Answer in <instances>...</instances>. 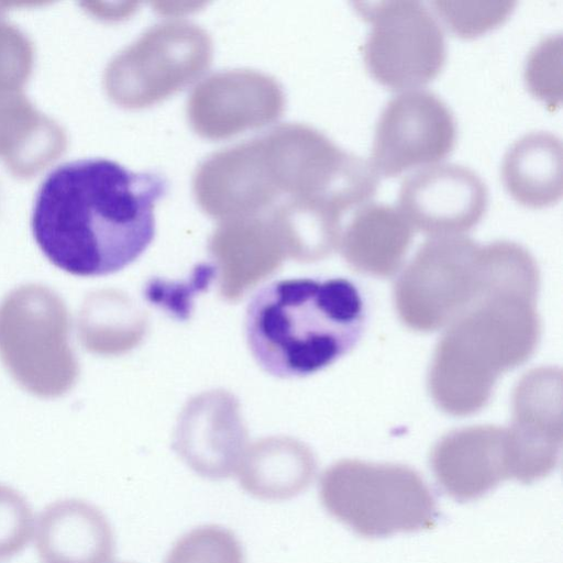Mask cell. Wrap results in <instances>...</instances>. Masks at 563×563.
Masks as SVG:
<instances>
[{"mask_svg": "<svg viewBox=\"0 0 563 563\" xmlns=\"http://www.w3.org/2000/svg\"><path fill=\"white\" fill-rule=\"evenodd\" d=\"M364 323V300L349 279L288 278L266 284L253 295L245 335L266 373L303 377L350 352Z\"/></svg>", "mask_w": 563, "mask_h": 563, "instance_id": "3957f363", "label": "cell"}, {"mask_svg": "<svg viewBox=\"0 0 563 563\" xmlns=\"http://www.w3.org/2000/svg\"><path fill=\"white\" fill-rule=\"evenodd\" d=\"M539 277L534 258L522 249L488 254L479 296L446 325L434 350L428 387L442 411H479L500 375L533 354L541 333Z\"/></svg>", "mask_w": 563, "mask_h": 563, "instance_id": "7a4b0ae2", "label": "cell"}, {"mask_svg": "<svg viewBox=\"0 0 563 563\" xmlns=\"http://www.w3.org/2000/svg\"><path fill=\"white\" fill-rule=\"evenodd\" d=\"M319 494L329 514L365 537L426 529L435 520L430 490L405 465L340 461L323 473Z\"/></svg>", "mask_w": 563, "mask_h": 563, "instance_id": "277c9868", "label": "cell"}, {"mask_svg": "<svg viewBox=\"0 0 563 563\" xmlns=\"http://www.w3.org/2000/svg\"><path fill=\"white\" fill-rule=\"evenodd\" d=\"M371 23L363 57L372 76L393 89L413 88L442 69L444 32L429 7L418 0L357 3Z\"/></svg>", "mask_w": 563, "mask_h": 563, "instance_id": "52a82bcc", "label": "cell"}, {"mask_svg": "<svg viewBox=\"0 0 563 563\" xmlns=\"http://www.w3.org/2000/svg\"><path fill=\"white\" fill-rule=\"evenodd\" d=\"M35 543L44 563H110L115 547L103 512L76 498L44 508L37 518Z\"/></svg>", "mask_w": 563, "mask_h": 563, "instance_id": "7c38bea8", "label": "cell"}, {"mask_svg": "<svg viewBox=\"0 0 563 563\" xmlns=\"http://www.w3.org/2000/svg\"><path fill=\"white\" fill-rule=\"evenodd\" d=\"M510 477L523 482L544 476L556 464L562 443V375L554 367L526 373L512 395L506 428Z\"/></svg>", "mask_w": 563, "mask_h": 563, "instance_id": "9c48e42d", "label": "cell"}, {"mask_svg": "<svg viewBox=\"0 0 563 563\" xmlns=\"http://www.w3.org/2000/svg\"><path fill=\"white\" fill-rule=\"evenodd\" d=\"M415 229L399 207L365 202L355 210L342 235V254L357 272L390 277L401 267Z\"/></svg>", "mask_w": 563, "mask_h": 563, "instance_id": "4fadbf2b", "label": "cell"}, {"mask_svg": "<svg viewBox=\"0 0 563 563\" xmlns=\"http://www.w3.org/2000/svg\"><path fill=\"white\" fill-rule=\"evenodd\" d=\"M33 528L34 516L26 499L14 488L0 484V561L21 553Z\"/></svg>", "mask_w": 563, "mask_h": 563, "instance_id": "d6986e66", "label": "cell"}, {"mask_svg": "<svg viewBox=\"0 0 563 563\" xmlns=\"http://www.w3.org/2000/svg\"><path fill=\"white\" fill-rule=\"evenodd\" d=\"M69 318L53 290L25 285L0 305V358L25 390L41 397L66 393L78 376L69 345Z\"/></svg>", "mask_w": 563, "mask_h": 563, "instance_id": "5b68a950", "label": "cell"}, {"mask_svg": "<svg viewBox=\"0 0 563 563\" xmlns=\"http://www.w3.org/2000/svg\"><path fill=\"white\" fill-rule=\"evenodd\" d=\"M562 36H544L529 52L525 65V79L529 90L551 106L561 101Z\"/></svg>", "mask_w": 563, "mask_h": 563, "instance_id": "ac0fdd59", "label": "cell"}, {"mask_svg": "<svg viewBox=\"0 0 563 563\" xmlns=\"http://www.w3.org/2000/svg\"><path fill=\"white\" fill-rule=\"evenodd\" d=\"M456 123L448 104L428 89H409L393 96L377 120L372 165L376 173L394 176L408 168L434 163L451 152Z\"/></svg>", "mask_w": 563, "mask_h": 563, "instance_id": "ba28073f", "label": "cell"}, {"mask_svg": "<svg viewBox=\"0 0 563 563\" xmlns=\"http://www.w3.org/2000/svg\"><path fill=\"white\" fill-rule=\"evenodd\" d=\"M314 473V459L308 449L291 442H272L254 449L240 471L239 482L250 495L277 501L307 489Z\"/></svg>", "mask_w": 563, "mask_h": 563, "instance_id": "9a60e30c", "label": "cell"}, {"mask_svg": "<svg viewBox=\"0 0 563 563\" xmlns=\"http://www.w3.org/2000/svg\"><path fill=\"white\" fill-rule=\"evenodd\" d=\"M516 1H460L435 0L432 2L446 26L460 36H475L504 22Z\"/></svg>", "mask_w": 563, "mask_h": 563, "instance_id": "e0dca14e", "label": "cell"}, {"mask_svg": "<svg viewBox=\"0 0 563 563\" xmlns=\"http://www.w3.org/2000/svg\"><path fill=\"white\" fill-rule=\"evenodd\" d=\"M164 563H244V552L232 531L207 525L179 538Z\"/></svg>", "mask_w": 563, "mask_h": 563, "instance_id": "2e32d148", "label": "cell"}, {"mask_svg": "<svg viewBox=\"0 0 563 563\" xmlns=\"http://www.w3.org/2000/svg\"><path fill=\"white\" fill-rule=\"evenodd\" d=\"M166 179L107 158L57 165L33 200V238L56 267L81 277L115 273L134 262L155 235L154 209Z\"/></svg>", "mask_w": 563, "mask_h": 563, "instance_id": "6da1fadb", "label": "cell"}, {"mask_svg": "<svg viewBox=\"0 0 563 563\" xmlns=\"http://www.w3.org/2000/svg\"><path fill=\"white\" fill-rule=\"evenodd\" d=\"M431 463L450 494L476 497L510 477L506 428L474 426L451 431L433 448Z\"/></svg>", "mask_w": 563, "mask_h": 563, "instance_id": "8fae6325", "label": "cell"}, {"mask_svg": "<svg viewBox=\"0 0 563 563\" xmlns=\"http://www.w3.org/2000/svg\"><path fill=\"white\" fill-rule=\"evenodd\" d=\"M562 142L550 131L527 132L507 148L501 178L508 192L520 203L544 207L562 196Z\"/></svg>", "mask_w": 563, "mask_h": 563, "instance_id": "5bb4252c", "label": "cell"}, {"mask_svg": "<svg viewBox=\"0 0 563 563\" xmlns=\"http://www.w3.org/2000/svg\"><path fill=\"white\" fill-rule=\"evenodd\" d=\"M399 208L413 229L431 236L461 234L483 217L488 190L472 168L440 163L406 176L398 191Z\"/></svg>", "mask_w": 563, "mask_h": 563, "instance_id": "30bf717a", "label": "cell"}, {"mask_svg": "<svg viewBox=\"0 0 563 563\" xmlns=\"http://www.w3.org/2000/svg\"><path fill=\"white\" fill-rule=\"evenodd\" d=\"M484 282L482 245L462 234L431 236L397 279L394 301L411 330L446 327L476 299Z\"/></svg>", "mask_w": 563, "mask_h": 563, "instance_id": "8992f818", "label": "cell"}]
</instances>
